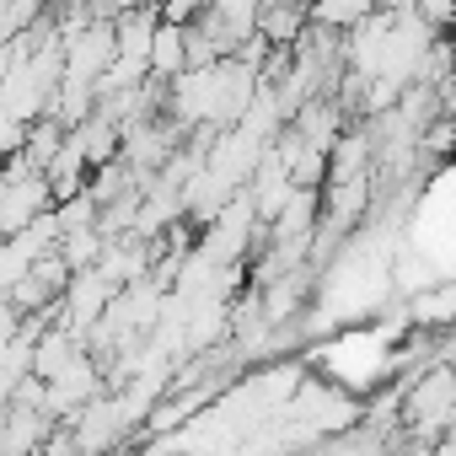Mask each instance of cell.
Listing matches in <instances>:
<instances>
[{
  "label": "cell",
  "instance_id": "obj_1",
  "mask_svg": "<svg viewBox=\"0 0 456 456\" xmlns=\"http://www.w3.org/2000/svg\"><path fill=\"white\" fill-rule=\"evenodd\" d=\"M145 70H151V76H183V70H188V28H183V22H156Z\"/></svg>",
  "mask_w": 456,
  "mask_h": 456
}]
</instances>
